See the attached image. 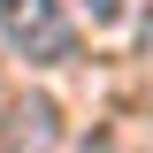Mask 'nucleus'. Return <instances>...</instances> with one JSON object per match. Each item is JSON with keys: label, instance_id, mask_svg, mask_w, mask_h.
Here are the masks:
<instances>
[{"label": "nucleus", "instance_id": "f257e3e1", "mask_svg": "<svg viewBox=\"0 0 153 153\" xmlns=\"http://www.w3.org/2000/svg\"><path fill=\"white\" fill-rule=\"evenodd\" d=\"M8 31H16V46H23V54H46V61H61V54H69V23L54 16V0H23L16 16H8Z\"/></svg>", "mask_w": 153, "mask_h": 153}, {"label": "nucleus", "instance_id": "f03ea898", "mask_svg": "<svg viewBox=\"0 0 153 153\" xmlns=\"http://www.w3.org/2000/svg\"><path fill=\"white\" fill-rule=\"evenodd\" d=\"M54 146V100H23L16 130H8V153H46Z\"/></svg>", "mask_w": 153, "mask_h": 153}, {"label": "nucleus", "instance_id": "7ed1b4c3", "mask_svg": "<svg viewBox=\"0 0 153 153\" xmlns=\"http://www.w3.org/2000/svg\"><path fill=\"white\" fill-rule=\"evenodd\" d=\"M123 8H130V0H84V16H92V23H123Z\"/></svg>", "mask_w": 153, "mask_h": 153}, {"label": "nucleus", "instance_id": "20e7f679", "mask_svg": "<svg viewBox=\"0 0 153 153\" xmlns=\"http://www.w3.org/2000/svg\"><path fill=\"white\" fill-rule=\"evenodd\" d=\"M16 8H23V0H0V16H16Z\"/></svg>", "mask_w": 153, "mask_h": 153}]
</instances>
